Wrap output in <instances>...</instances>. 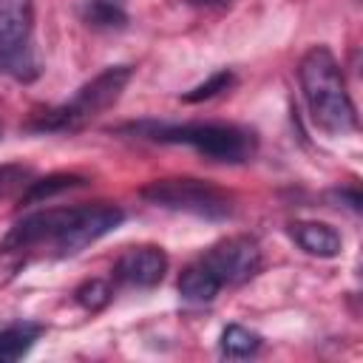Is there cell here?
I'll return each instance as SVG.
<instances>
[{
	"label": "cell",
	"instance_id": "1",
	"mask_svg": "<svg viewBox=\"0 0 363 363\" xmlns=\"http://www.w3.org/2000/svg\"><path fill=\"white\" fill-rule=\"evenodd\" d=\"M298 82L315 128L329 136H349L357 130V108L346 91L340 62L326 45H312L301 57Z\"/></svg>",
	"mask_w": 363,
	"mask_h": 363
},
{
	"label": "cell",
	"instance_id": "2",
	"mask_svg": "<svg viewBox=\"0 0 363 363\" xmlns=\"http://www.w3.org/2000/svg\"><path fill=\"white\" fill-rule=\"evenodd\" d=\"M122 130L164 145H187L204 159L224 164H244L258 150V136L233 122H133Z\"/></svg>",
	"mask_w": 363,
	"mask_h": 363
},
{
	"label": "cell",
	"instance_id": "3",
	"mask_svg": "<svg viewBox=\"0 0 363 363\" xmlns=\"http://www.w3.org/2000/svg\"><path fill=\"white\" fill-rule=\"evenodd\" d=\"M133 77V65H108L94 79H88L68 102L45 108L26 122V130L34 133H74L108 111L125 91Z\"/></svg>",
	"mask_w": 363,
	"mask_h": 363
},
{
	"label": "cell",
	"instance_id": "4",
	"mask_svg": "<svg viewBox=\"0 0 363 363\" xmlns=\"http://www.w3.org/2000/svg\"><path fill=\"white\" fill-rule=\"evenodd\" d=\"M139 196L156 207L190 213L207 221H224L233 216V196L221 187L193 179V176H176V179H156L139 190Z\"/></svg>",
	"mask_w": 363,
	"mask_h": 363
},
{
	"label": "cell",
	"instance_id": "5",
	"mask_svg": "<svg viewBox=\"0 0 363 363\" xmlns=\"http://www.w3.org/2000/svg\"><path fill=\"white\" fill-rule=\"evenodd\" d=\"M0 74L31 82L40 74L34 48V0H0Z\"/></svg>",
	"mask_w": 363,
	"mask_h": 363
},
{
	"label": "cell",
	"instance_id": "6",
	"mask_svg": "<svg viewBox=\"0 0 363 363\" xmlns=\"http://www.w3.org/2000/svg\"><path fill=\"white\" fill-rule=\"evenodd\" d=\"M221 286H238L261 269V247L252 235H230L216 241L199 258Z\"/></svg>",
	"mask_w": 363,
	"mask_h": 363
},
{
	"label": "cell",
	"instance_id": "7",
	"mask_svg": "<svg viewBox=\"0 0 363 363\" xmlns=\"http://www.w3.org/2000/svg\"><path fill=\"white\" fill-rule=\"evenodd\" d=\"M164 272H167V255L162 247H153V244L130 247L113 264V278L119 284L136 286V289H150V286L162 284Z\"/></svg>",
	"mask_w": 363,
	"mask_h": 363
},
{
	"label": "cell",
	"instance_id": "8",
	"mask_svg": "<svg viewBox=\"0 0 363 363\" xmlns=\"http://www.w3.org/2000/svg\"><path fill=\"white\" fill-rule=\"evenodd\" d=\"M289 235L303 252L315 258H335L340 255V247H343L340 233L326 221H295L289 224Z\"/></svg>",
	"mask_w": 363,
	"mask_h": 363
},
{
	"label": "cell",
	"instance_id": "9",
	"mask_svg": "<svg viewBox=\"0 0 363 363\" xmlns=\"http://www.w3.org/2000/svg\"><path fill=\"white\" fill-rule=\"evenodd\" d=\"M45 326L37 320H14L6 329H0V363L20 360L31 352V346L43 337Z\"/></svg>",
	"mask_w": 363,
	"mask_h": 363
},
{
	"label": "cell",
	"instance_id": "10",
	"mask_svg": "<svg viewBox=\"0 0 363 363\" xmlns=\"http://www.w3.org/2000/svg\"><path fill=\"white\" fill-rule=\"evenodd\" d=\"M176 286H179L182 301H187V303H210V301L218 295V289H221L218 278H216L201 261L184 267Z\"/></svg>",
	"mask_w": 363,
	"mask_h": 363
},
{
	"label": "cell",
	"instance_id": "11",
	"mask_svg": "<svg viewBox=\"0 0 363 363\" xmlns=\"http://www.w3.org/2000/svg\"><path fill=\"white\" fill-rule=\"evenodd\" d=\"M85 184V179L79 173H48V176H34V182L28 184V190L20 196V204H43L65 190H74Z\"/></svg>",
	"mask_w": 363,
	"mask_h": 363
},
{
	"label": "cell",
	"instance_id": "12",
	"mask_svg": "<svg viewBox=\"0 0 363 363\" xmlns=\"http://www.w3.org/2000/svg\"><path fill=\"white\" fill-rule=\"evenodd\" d=\"M218 349L224 357H233V360H241V357H252L258 354L261 349V335L241 326V323H227L221 329V337H218Z\"/></svg>",
	"mask_w": 363,
	"mask_h": 363
},
{
	"label": "cell",
	"instance_id": "13",
	"mask_svg": "<svg viewBox=\"0 0 363 363\" xmlns=\"http://www.w3.org/2000/svg\"><path fill=\"white\" fill-rule=\"evenodd\" d=\"M85 26L99 28V31H113V28H125L128 26V11L122 9V3H111V0H88L79 9Z\"/></svg>",
	"mask_w": 363,
	"mask_h": 363
},
{
	"label": "cell",
	"instance_id": "14",
	"mask_svg": "<svg viewBox=\"0 0 363 363\" xmlns=\"http://www.w3.org/2000/svg\"><path fill=\"white\" fill-rule=\"evenodd\" d=\"M111 298H113V286H111L108 281H102V278H91V281H85V284H79V286L74 289V301H77L85 312H99V309H105V306L111 303Z\"/></svg>",
	"mask_w": 363,
	"mask_h": 363
},
{
	"label": "cell",
	"instance_id": "15",
	"mask_svg": "<svg viewBox=\"0 0 363 363\" xmlns=\"http://www.w3.org/2000/svg\"><path fill=\"white\" fill-rule=\"evenodd\" d=\"M34 182V170L28 164H0V199H11V196H23L28 190V184Z\"/></svg>",
	"mask_w": 363,
	"mask_h": 363
},
{
	"label": "cell",
	"instance_id": "16",
	"mask_svg": "<svg viewBox=\"0 0 363 363\" xmlns=\"http://www.w3.org/2000/svg\"><path fill=\"white\" fill-rule=\"evenodd\" d=\"M233 82H235L233 71L221 68V71H216V74H213L207 82H201V85L190 88L187 94H182V99H184V102H204V99H213V96H218L221 91L233 88Z\"/></svg>",
	"mask_w": 363,
	"mask_h": 363
},
{
	"label": "cell",
	"instance_id": "17",
	"mask_svg": "<svg viewBox=\"0 0 363 363\" xmlns=\"http://www.w3.org/2000/svg\"><path fill=\"white\" fill-rule=\"evenodd\" d=\"M184 3H190V6H221L227 0H184Z\"/></svg>",
	"mask_w": 363,
	"mask_h": 363
},
{
	"label": "cell",
	"instance_id": "18",
	"mask_svg": "<svg viewBox=\"0 0 363 363\" xmlns=\"http://www.w3.org/2000/svg\"><path fill=\"white\" fill-rule=\"evenodd\" d=\"M111 3H122V0H111Z\"/></svg>",
	"mask_w": 363,
	"mask_h": 363
}]
</instances>
